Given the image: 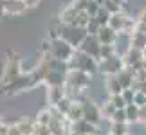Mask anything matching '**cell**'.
Here are the masks:
<instances>
[{
    "label": "cell",
    "mask_w": 146,
    "mask_h": 135,
    "mask_svg": "<svg viewBox=\"0 0 146 135\" xmlns=\"http://www.w3.org/2000/svg\"><path fill=\"white\" fill-rule=\"evenodd\" d=\"M24 74L20 69V60L13 56L11 60H7L4 63V70H2V85L4 87H9L11 83H15L18 77Z\"/></svg>",
    "instance_id": "obj_5"
},
{
    "label": "cell",
    "mask_w": 146,
    "mask_h": 135,
    "mask_svg": "<svg viewBox=\"0 0 146 135\" xmlns=\"http://www.w3.org/2000/svg\"><path fill=\"white\" fill-rule=\"evenodd\" d=\"M74 54H76V49L72 47V45H69L65 40H61V38L49 40V56H52L54 60L69 63Z\"/></svg>",
    "instance_id": "obj_3"
},
{
    "label": "cell",
    "mask_w": 146,
    "mask_h": 135,
    "mask_svg": "<svg viewBox=\"0 0 146 135\" xmlns=\"http://www.w3.org/2000/svg\"><path fill=\"white\" fill-rule=\"evenodd\" d=\"M25 9H29V7L25 5L24 0H2V11L9 16L22 15Z\"/></svg>",
    "instance_id": "obj_11"
},
{
    "label": "cell",
    "mask_w": 146,
    "mask_h": 135,
    "mask_svg": "<svg viewBox=\"0 0 146 135\" xmlns=\"http://www.w3.org/2000/svg\"><path fill=\"white\" fill-rule=\"evenodd\" d=\"M103 7H105L106 11H108L110 15H119V13H123V11H121L123 5H119L117 2H114V0H105Z\"/></svg>",
    "instance_id": "obj_28"
},
{
    "label": "cell",
    "mask_w": 146,
    "mask_h": 135,
    "mask_svg": "<svg viewBox=\"0 0 146 135\" xmlns=\"http://www.w3.org/2000/svg\"><path fill=\"white\" fill-rule=\"evenodd\" d=\"M112 122H128L126 119V110H115V114L112 115Z\"/></svg>",
    "instance_id": "obj_34"
},
{
    "label": "cell",
    "mask_w": 146,
    "mask_h": 135,
    "mask_svg": "<svg viewBox=\"0 0 146 135\" xmlns=\"http://www.w3.org/2000/svg\"><path fill=\"white\" fill-rule=\"evenodd\" d=\"M35 135H52V133H50V128H49V126L36 124V126H35Z\"/></svg>",
    "instance_id": "obj_36"
},
{
    "label": "cell",
    "mask_w": 146,
    "mask_h": 135,
    "mask_svg": "<svg viewBox=\"0 0 146 135\" xmlns=\"http://www.w3.org/2000/svg\"><path fill=\"white\" fill-rule=\"evenodd\" d=\"M98 40L101 45H114L117 40V32L114 29H110L108 25L106 27H101L99 32H98Z\"/></svg>",
    "instance_id": "obj_16"
},
{
    "label": "cell",
    "mask_w": 146,
    "mask_h": 135,
    "mask_svg": "<svg viewBox=\"0 0 146 135\" xmlns=\"http://www.w3.org/2000/svg\"><path fill=\"white\" fill-rule=\"evenodd\" d=\"M72 103H74V99H70L69 95H65V97H63V99H61L60 103H58V106H56L54 110L58 112L60 115H63V117H65L67 114H69V110H70V106H72Z\"/></svg>",
    "instance_id": "obj_23"
},
{
    "label": "cell",
    "mask_w": 146,
    "mask_h": 135,
    "mask_svg": "<svg viewBox=\"0 0 146 135\" xmlns=\"http://www.w3.org/2000/svg\"><path fill=\"white\" fill-rule=\"evenodd\" d=\"M132 88L135 90V92H143V94H146V81H135Z\"/></svg>",
    "instance_id": "obj_37"
},
{
    "label": "cell",
    "mask_w": 146,
    "mask_h": 135,
    "mask_svg": "<svg viewBox=\"0 0 146 135\" xmlns=\"http://www.w3.org/2000/svg\"><path fill=\"white\" fill-rule=\"evenodd\" d=\"M52 119H54V112H52V110H49V108H43V110H40V112L36 114L35 122H36V124L49 126L50 122H52Z\"/></svg>",
    "instance_id": "obj_21"
},
{
    "label": "cell",
    "mask_w": 146,
    "mask_h": 135,
    "mask_svg": "<svg viewBox=\"0 0 146 135\" xmlns=\"http://www.w3.org/2000/svg\"><path fill=\"white\" fill-rule=\"evenodd\" d=\"M58 32H60L61 40H65L69 45H72L76 50L81 47V43L85 42V38L88 36L87 29H83V27H76V25H63L61 29H58Z\"/></svg>",
    "instance_id": "obj_4"
},
{
    "label": "cell",
    "mask_w": 146,
    "mask_h": 135,
    "mask_svg": "<svg viewBox=\"0 0 146 135\" xmlns=\"http://www.w3.org/2000/svg\"><path fill=\"white\" fill-rule=\"evenodd\" d=\"M78 16H80V11L74 7V4H69V5H65V7L61 9V13H60V22H61L63 25H76Z\"/></svg>",
    "instance_id": "obj_12"
},
{
    "label": "cell",
    "mask_w": 146,
    "mask_h": 135,
    "mask_svg": "<svg viewBox=\"0 0 146 135\" xmlns=\"http://www.w3.org/2000/svg\"><path fill=\"white\" fill-rule=\"evenodd\" d=\"M90 79H92V76L87 74V72H81V70H69L65 87H67V88H74L76 92H78V90H85L88 85H90Z\"/></svg>",
    "instance_id": "obj_6"
},
{
    "label": "cell",
    "mask_w": 146,
    "mask_h": 135,
    "mask_svg": "<svg viewBox=\"0 0 146 135\" xmlns=\"http://www.w3.org/2000/svg\"><path fill=\"white\" fill-rule=\"evenodd\" d=\"M99 9H101V5L96 2V0H88V7H87V13L90 18H96L98 13H99Z\"/></svg>",
    "instance_id": "obj_31"
},
{
    "label": "cell",
    "mask_w": 146,
    "mask_h": 135,
    "mask_svg": "<svg viewBox=\"0 0 146 135\" xmlns=\"http://www.w3.org/2000/svg\"><path fill=\"white\" fill-rule=\"evenodd\" d=\"M99 29H101V25H99V22H98L96 18H92V20H90V24L87 25V32H88L90 36H98Z\"/></svg>",
    "instance_id": "obj_32"
},
{
    "label": "cell",
    "mask_w": 146,
    "mask_h": 135,
    "mask_svg": "<svg viewBox=\"0 0 146 135\" xmlns=\"http://www.w3.org/2000/svg\"><path fill=\"white\" fill-rule=\"evenodd\" d=\"M146 52L144 50H139V49H133V47H128V50L123 54V61H125V67L126 69H135L137 65L143 63Z\"/></svg>",
    "instance_id": "obj_9"
},
{
    "label": "cell",
    "mask_w": 146,
    "mask_h": 135,
    "mask_svg": "<svg viewBox=\"0 0 146 135\" xmlns=\"http://www.w3.org/2000/svg\"><path fill=\"white\" fill-rule=\"evenodd\" d=\"M121 95H123V99L126 101V105H133V99H135V90H133V88H125Z\"/></svg>",
    "instance_id": "obj_33"
},
{
    "label": "cell",
    "mask_w": 146,
    "mask_h": 135,
    "mask_svg": "<svg viewBox=\"0 0 146 135\" xmlns=\"http://www.w3.org/2000/svg\"><path fill=\"white\" fill-rule=\"evenodd\" d=\"M110 13H108V11H106L105 7H101L99 9V13H98V16H96V20L99 22V25L101 27H106V25H108V22H110Z\"/></svg>",
    "instance_id": "obj_30"
},
{
    "label": "cell",
    "mask_w": 146,
    "mask_h": 135,
    "mask_svg": "<svg viewBox=\"0 0 146 135\" xmlns=\"http://www.w3.org/2000/svg\"><path fill=\"white\" fill-rule=\"evenodd\" d=\"M143 69L146 70V56H144V60H143Z\"/></svg>",
    "instance_id": "obj_43"
},
{
    "label": "cell",
    "mask_w": 146,
    "mask_h": 135,
    "mask_svg": "<svg viewBox=\"0 0 146 135\" xmlns=\"http://www.w3.org/2000/svg\"><path fill=\"white\" fill-rule=\"evenodd\" d=\"M108 133L110 135H128V122H112Z\"/></svg>",
    "instance_id": "obj_24"
},
{
    "label": "cell",
    "mask_w": 146,
    "mask_h": 135,
    "mask_svg": "<svg viewBox=\"0 0 146 135\" xmlns=\"http://www.w3.org/2000/svg\"><path fill=\"white\" fill-rule=\"evenodd\" d=\"M99 108H101V115H103V119H112V115L115 114V108H114V105H112L110 101H106V103L101 105Z\"/></svg>",
    "instance_id": "obj_27"
},
{
    "label": "cell",
    "mask_w": 146,
    "mask_h": 135,
    "mask_svg": "<svg viewBox=\"0 0 146 135\" xmlns=\"http://www.w3.org/2000/svg\"><path fill=\"white\" fill-rule=\"evenodd\" d=\"M43 83V72L40 67H36L33 72H27V74H22L15 83H11L9 87H4V94L5 95H15L20 92H25V90L35 88L36 85Z\"/></svg>",
    "instance_id": "obj_1"
},
{
    "label": "cell",
    "mask_w": 146,
    "mask_h": 135,
    "mask_svg": "<svg viewBox=\"0 0 146 135\" xmlns=\"http://www.w3.org/2000/svg\"><path fill=\"white\" fill-rule=\"evenodd\" d=\"M74 2H83V0H74Z\"/></svg>",
    "instance_id": "obj_44"
},
{
    "label": "cell",
    "mask_w": 146,
    "mask_h": 135,
    "mask_svg": "<svg viewBox=\"0 0 146 135\" xmlns=\"http://www.w3.org/2000/svg\"><path fill=\"white\" fill-rule=\"evenodd\" d=\"M65 95H67L65 85H63V87H49V88H47V103H49V106L56 108V106H58V103L65 97Z\"/></svg>",
    "instance_id": "obj_13"
},
{
    "label": "cell",
    "mask_w": 146,
    "mask_h": 135,
    "mask_svg": "<svg viewBox=\"0 0 146 135\" xmlns=\"http://www.w3.org/2000/svg\"><path fill=\"white\" fill-rule=\"evenodd\" d=\"M108 101H110L112 105H114V108H115V110H125L126 106H128V105H126V101L123 99V95H121V94H119V95H110Z\"/></svg>",
    "instance_id": "obj_29"
},
{
    "label": "cell",
    "mask_w": 146,
    "mask_h": 135,
    "mask_svg": "<svg viewBox=\"0 0 146 135\" xmlns=\"http://www.w3.org/2000/svg\"><path fill=\"white\" fill-rule=\"evenodd\" d=\"M137 22H141V24H146V9H143L141 13L137 16Z\"/></svg>",
    "instance_id": "obj_41"
},
{
    "label": "cell",
    "mask_w": 146,
    "mask_h": 135,
    "mask_svg": "<svg viewBox=\"0 0 146 135\" xmlns=\"http://www.w3.org/2000/svg\"><path fill=\"white\" fill-rule=\"evenodd\" d=\"M126 22H128V15H125V13L112 15L110 16V22H108V27H110V29H114L115 32H125Z\"/></svg>",
    "instance_id": "obj_17"
},
{
    "label": "cell",
    "mask_w": 146,
    "mask_h": 135,
    "mask_svg": "<svg viewBox=\"0 0 146 135\" xmlns=\"http://www.w3.org/2000/svg\"><path fill=\"white\" fill-rule=\"evenodd\" d=\"M83 108H85V121L94 124V126H98L101 122V119H103L101 108L96 103H92V101H83Z\"/></svg>",
    "instance_id": "obj_10"
},
{
    "label": "cell",
    "mask_w": 146,
    "mask_h": 135,
    "mask_svg": "<svg viewBox=\"0 0 146 135\" xmlns=\"http://www.w3.org/2000/svg\"><path fill=\"white\" fill-rule=\"evenodd\" d=\"M125 61H123V56H112L110 60H105L99 63V70L103 72L105 76H117L121 70H125Z\"/></svg>",
    "instance_id": "obj_7"
},
{
    "label": "cell",
    "mask_w": 146,
    "mask_h": 135,
    "mask_svg": "<svg viewBox=\"0 0 146 135\" xmlns=\"http://www.w3.org/2000/svg\"><path fill=\"white\" fill-rule=\"evenodd\" d=\"M24 2H25L27 7H36V5L42 2V0H24Z\"/></svg>",
    "instance_id": "obj_40"
},
{
    "label": "cell",
    "mask_w": 146,
    "mask_h": 135,
    "mask_svg": "<svg viewBox=\"0 0 146 135\" xmlns=\"http://www.w3.org/2000/svg\"><path fill=\"white\" fill-rule=\"evenodd\" d=\"M139 122H143V124L146 126V106L139 108Z\"/></svg>",
    "instance_id": "obj_38"
},
{
    "label": "cell",
    "mask_w": 146,
    "mask_h": 135,
    "mask_svg": "<svg viewBox=\"0 0 146 135\" xmlns=\"http://www.w3.org/2000/svg\"><path fill=\"white\" fill-rule=\"evenodd\" d=\"M7 135H22V132L18 130V126H16V122L15 124H9V133Z\"/></svg>",
    "instance_id": "obj_39"
},
{
    "label": "cell",
    "mask_w": 146,
    "mask_h": 135,
    "mask_svg": "<svg viewBox=\"0 0 146 135\" xmlns=\"http://www.w3.org/2000/svg\"><path fill=\"white\" fill-rule=\"evenodd\" d=\"M112 56H115V47L114 45H101V50H99V63L105 60H110Z\"/></svg>",
    "instance_id": "obj_25"
},
{
    "label": "cell",
    "mask_w": 146,
    "mask_h": 135,
    "mask_svg": "<svg viewBox=\"0 0 146 135\" xmlns=\"http://www.w3.org/2000/svg\"><path fill=\"white\" fill-rule=\"evenodd\" d=\"M69 70H81V72H87V74L94 76L99 72V61L83 54L81 50H76V54L69 61Z\"/></svg>",
    "instance_id": "obj_2"
},
{
    "label": "cell",
    "mask_w": 146,
    "mask_h": 135,
    "mask_svg": "<svg viewBox=\"0 0 146 135\" xmlns=\"http://www.w3.org/2000/svg\"><path fill=\"white\" fill-rule=\"evenodd\" d=\"M78 50H81L83 54H87V56H90V58H94V60L99 61L101 43H99V40H98V36H90V34H88V36L85 38V42L81 43V47L78 49Z\"/></svg>",
    "instance_id": "obj_8"
},
{
    "label": "cell",
    "mask_w": 146,
    "mask_h": 135,
    "mask_svg": "<svg viewBox=\"0 0 146 135\" xmlns=\"http://www.w3.org/2000/svg\"><path fill=\"white\" fill-rule=\"evenodd\" d=\"M133 105H137L139 108L146 106V94H143V92H135V99H133Z\"/></svg>",
    "instance_id": "obj_35"
},
{
    "label": "cell",
    "mask_w": 146,
    "mask_h": 135,
    "mask_svg": "<svg viewBox=\"0 0 146 135\" xmlns=\"http://www.w3.org/2000/svg\"><path fill=\"white\" fill-rule=\"evenodd\" d=\"M0 122H2V115H0Z\"/></svg>",
    "instance_id": "obj_45"
},
{
    "label": "cell",
    "mask_w": 146,
    "mask_h": 135,
    "mask_svg": "<svg viewBox=\"0 0 146 135\" xmlns=\"http://www.w3.org/2000/svg\"><path fill=\"white\" fill-rule=\"evenodd\" d=\"M105 87H106V90H108L110 95L123 94V87H121L119 79H117V76H106L105 77Z\"/></svg>",
    "instance_id": "obj_19"
},
{
    "label": "cell",
    "mask_w": 146,
    "mask_h": 135,
    "mask_svg": "<svg viewBox=\"0 0 146 135\" xmlns=\"http://www.w3.org/2000/svg\"><path fill=\"white\" fill-rule=\"evenodd\" d=\"M125 110H126L128 122H139V106L137 105H128Z\"/></svg>",
    "instance_id": "obj_26"
},
{
    "label": "cell",
    "mask_w": 146,
    "mask_h": 135,
    "mask_svg": "<svg viewBox=\"0 0 146 135\" xmlns=\"http://www.w3.org/2000/svg\"><path fill=\"white\" fill-rule=\"evenodd\" d=\"M16 126L22 132V135H35L36 122H33V119H29V117H22V119L16 121Z\"/></svg>",
    "instance_id": "obj_20"
},
{
    "label": "cell",
    "mask_w": 146,
    "mask_h": 135,
    "mask_svg": "<svg viewBox=\"0 0 146 135\" xmlns=\"http://www.w3.org/2000/svg\"><path fill=\"white\" fill-rule=\"evenodd\" d=\"M114 2H117V4H119V5H123V4L126 2V0H114Z\"/></svg>",
    "instance_id": "obj_42"
},
{
    "label": "cell",
    "mask_w": 146,
    "mask_h": 135,
    "mask_svg": "<svg viewBox=\"0 0 146 135\" xmlns=\"http://www.w3.org/2000/svg\"><path fill=\"white\" fill-rule=\"evenodd\" d=\"M117 79H119L123 90L132 88L133 83H135V72H133V69H125V70H121L119 74H117Z\"/></svg>",
    "instance_id": "obj_18"
},
{
    "label": "cell",
    "mask_w": 146,
    "mask_h": 135,
    "mask_svg": "<svg viewBox=\"0 0 146 135\" xmlns=\"http://www.w3.org/2000/svg\"><path fill=\"white\" fill-rule=\"evenodd\" d=\"M65 119L70 122H78V121H81V119H85V108H83V101H74L70 106V110H69V114L65 115Z\"/></svg>",
    "instance_id": "obj_14"
},
{
    "label": "cell",
    "mask_w": 146,
    "mask_h": 135,
    "mask_svg": "<svg viewBox=\"0 0 146 135\" xmlns=\"http://www.w3.org/2000/svg\"><path fill=\"white\" fill-rule=\"evenodd\" d=\"M130 47L146 52V34H143V32H133V34H130Z\"/></svg>",
    "instance_id": "obj_22"
},
{
    "label": "cell",
    "mask_w": 146,
    "mask_h": 135,
    "mask_svg": "<svg viewBox=\"0 0 146 135\" xmlns=\"http://www.w3.org/2000/svg\"><path fill=\"white\" fill-rule=\"evenodd\" d=\"M106 135H110V133H106Z\"/></svg>",
    "instance_id": "obj_46"
},
{
    "label": "cell",
    "mask_w": 146,
    "mask_h": 135,
    "mask_svg": "<svg viewBox=\"0 0 146 135\" xmlns=\"http://www.w3.org/2000/svg\"><path fill=\"white\" fill-rule=\"evenodd\" d=\"M70 132H78V133H83V135H96L98 132V126L90 124V122H87L85 119L78 121V122H72V124L69 126Z\"/></svg>",
    "instance_id": "obj_15"
}]
</instances>
